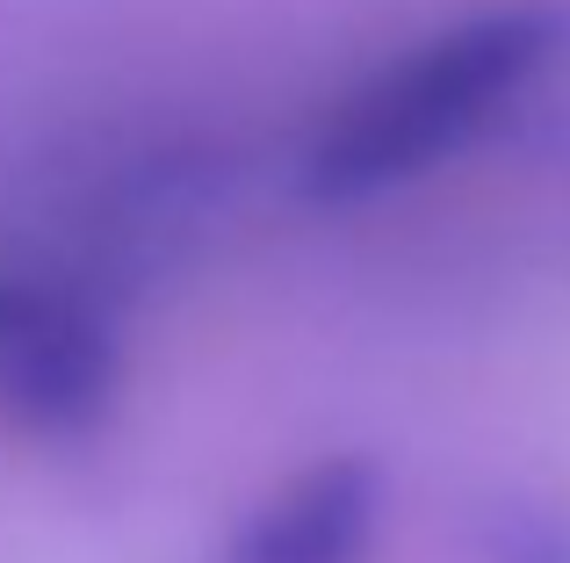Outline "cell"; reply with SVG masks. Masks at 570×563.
I'll return each instance as SVG.
<instances>
[{
	"label": "cell",
	"mask_w": 570,
	"mask_h": 563,
	"mask_svg": "<svg viewBox=\"0 0 570 563\" xmlns=\"http://www.w3.org/2000/svg\"><path fill=\"white\" fill-rule=\"evenodd\" d=\"M376 521V498H368L362 470H333V477H311L289 492V506L267 513L253 527L246 563H354Z\"/></svg>",
	"instance_id": "1"
}]
</instances>
